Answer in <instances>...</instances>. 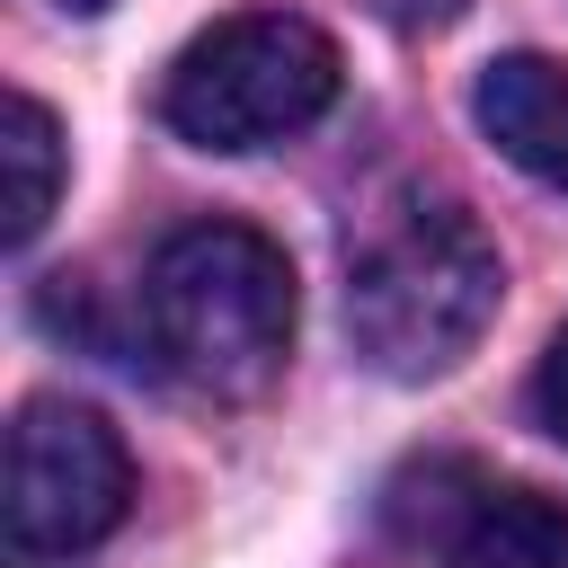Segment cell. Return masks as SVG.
I'll list each match as a JSON object with an SVG mask.
<instances>
[{
	"label": "cell",
	"mask_w": 568,
	"mask_h": 568,
	"mask_svg": "<svg viewBox=\"0 0 568 568\" xmlns=\"http://www.w3.org/2000/svg\"><path fill=\"white\" fill-rule=\"evenodd\" d=\"M151 355L204 399H257L293 346V266L248 222H186L142 275Z\"/></svg>",
	"instance_id": "6da1fadb"
},
{
	"label": "cell",
	"mask_w": 568,
	"mask_h": 568,
	"mask_svg": "<svg viewBox=\"0 0 568 568\" xmlns=\"http://www.w3.org/2000/svg\"><path fill=\"white\" fill-rule=\"evenodd\" d=\"M506 266L497 240L462 204H399L346 266V337L382 382H435L453 373L479 328L497 320Z\"/></svg>",
	"instance_id": "7a4b0ae2"
},
{
	"label": "cell",
	"mask_w": 568,
	"mask_h": 568,
	"mask_svg": "<svg viewBox=\"0 0 568 568\" xmlns=\"http://www.w3.org/2000/svg\"><path fill=\"white\" fill-rule=\"evenodd\" d=\"M337 98V44L302 9H240L213 18L160 89V115L195 151H266L302 124H320Z\"/></svg>",
	"instance_id": "3957f363"
},
{
	"label": "cell",
	"mask_w": 568,
	"mask_h": 568,
	"mask_svg": "<svg viewBox=\"0 0 568 568\" xmlns=\"http://www.w3.org/2000/svg\"><path fill=\"white\" fill-rule=\"evenodd\" d=\"M9 541L36 559H71L89 541H106L133 506V462L115 444V426L80 399H27L9 426Z\"/></svg>",
	"instance_id": "277c9868"
},
{
	"label": "cell",
	"mask_w": 568,
	"mask_h": 568,
	"mask_svg": "<svg viewBox=\"0 0 568 568\" xmlns=\"http://www.w3.org/2000/svg\"><path fill=\"white\" fill-rule=\"evenodd\" d=\"M470 115L524 178L568 195V71L550 53H497L470 89Z\"/></svg>",
	"instance_id": "5b68a950"
},
{
	"label": "cell",
	"mask_w": 568,
	"mask_h": 568,
	"mask_svg": "<svg viewBox=\"0 0 568 568\" xmlns=\"http://www.w3.org/2000/svg\"><path fill=\"white\" fill-rule=\"evenodd\" d=\"M453 568H568V506L532 488H497L453 532Z\"/></svg>",
	"instance_id": "8992f818"
},
{
	"label": "cell",
	"mask_w": 568,
	"mask_h": 568,
	"mask_svg": "<svg viewBox=\"0 0 568 568\" xmlns=\"http://www.w3.org/2000/svg\"><path fill=\"white\" fill-rule=\"evenodd\" d=\"M0 178H9V195H0V240L9 248H27L36 231H44V213H53V195H62V124H53V106L44 98H9V124H0Z\"/></svg>",
	"instance_id": "52a82bcc"
},
{
	"label": "cell",
	"mask_w": 568,
	"mask_h": 568,
	"mask_svg": "<svg viewBox=\"0 0 568 568\" xmlns=\"http://www.w3.org/2000/svg\"><path fill=\"white\" fill-rule=\"evenodd\" d=\"M532 417H541V426L568 444V328L541 346V373H532Z\"/></svg>",
	"instance_id": "ba28073f"
}]
</instances>
